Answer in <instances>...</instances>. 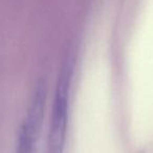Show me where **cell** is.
I'll use <instances>...</instances> for the list:
<instances>
[{"label": "cell", "mask_w": 153, "mask_h": 153, "mask_svg": "<svg viewBox=\"0 0 153 153\" xmlns=\"http://www.w3.org/2000/svg\"><path fill=\"white\" fill-rule=\"evenodd\" d=\"M72 74H74V59L68 57L62 65L56 85L48 136H47V153L64 152Z\"/></svg>", "instance_id": "1"}, {"label": "cell", "mask_w": 153, "mask_h": 153, "mask_svg": "<svg viewBox=\"0 0 153 153\" xmlns=\"http://www.w3.org/2000/svg\"><path fill=\"white\" fill-rule=\"evenodd\" d=\"M46 86L40 82L36 86L30 105L18 134L15 153H34L44 115Z\"/></svg>", "instance_id": "2"}]
</instances>
